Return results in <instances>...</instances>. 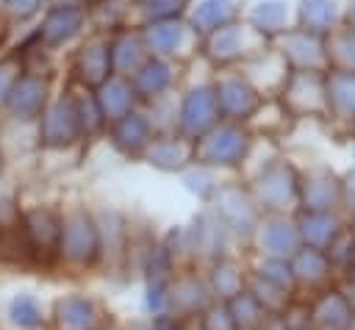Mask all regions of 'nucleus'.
Masks as SVG:
<instances>
[{
    "instance_id": "2",
    "label": "nucleus",
    "mask_w": 355,
    "mask_h": 330,
    "mask_svg": "<svg viewBox=\"0 0 355 330\" xmlns=\"http://www.w3.org/2000/svg\"><path fill=\"white\" fill-rule=\"evenodd\" d=\"M58 255L72 263H86L94 255V230L83 214H72L61 222Z\"/></svg>"
},
{
    "instance_id": "5",
    "label": "nucleus",
    "mask_w": 355,
    "mask_h": 330,
    "mask_svg": "<svg viewBox=\"0 0 355 330\" xmlns=\"http://www.w3.org/2000/svg\"><path fill=\"white\" fill-rule=\"evenodd\" d=\"M0 261L3 263H14V266L36 263L33 261V250H31V244H28V238H25L19 225L0 230Z\"/></svg>"
},
{
    "instance_id": "7",
    "label": "nucleus",
    "mask_w": 355,
    "mask_h": 330,
    "mask_svg": "<svg viewBox=\"0 0 355 330\" xmlns=\"http://www.w3.org/2000/svg\"><path fill=\"white\" fill-rule=\"evenodd\" d=\"M78 22H80L78 11H72V8H55V11L44 19L42 36H44L47 44H61V42H67V39L78 31Z\"/></svg>"
},
{
    "instance_id": "3",
    "label": "nucleus",
    "mask_w": 355,
    "mask_h": 330,
    "mask_svg": "<svg viewBox=\"0 0 355 330\" xmlns=\"http://www.w3.org/2000/svg\"><path fill=\"white\" fill-rule=\"evenodd\" d=\"M6 100H8L11 111L19 114V116L39 114L42 111V103H44V80L36 78V75H25V78H19V80L11 83Z\"/></svg>"
},
{
    "instance_id": "9",
    "label": "nucleus",
    "mask_w": 355,
    "mask_h": 330,
    "mask_svg": "<svg viewBox=\"0 0 355 330\" xmlns=\"http://www.w3.org/2000/svg\"><path fill=\"white\" fill-rule=\"evenodd\" d=\"M11 83H14V80H11V75H8V69H3V67H0V97H6V94H8V89H11Z\"/></svg>"
},
{
    "instance_id": "8",
    "label": "nucleus",
    "mask_w": 355,
    "mask_h": 330,
    "mask_svg": "<svg viewBox=\"0 0 355 330\" xmlns=\"http://www.w3.org/2000/svg\"><path fill=\"white\" fill-rule=\"evenodd\" d=\"M8 316L22 330H39L42 327V319H44L42 316V305L31 294H17L11 299V305H8Z\"/></svg>"
},
{
    "instance_id": "4",
    "label": "nucleus",
    "mask_w": 355,
    "mask_h": 330,
    "mask_svg": "<svg viewBox=\"0 0 355 330\" xmlns=\"http://www.w3.org/2000/svg\"><path fill=\"white\" fill-rule=\"evenodd\" d=\"M55 324L58 330H92L94 308L83 297H64L55 302Z\"/></svg>"
},
{
    "instance_id": "1",
    "label": "nucleus",
    "mask_w": 355,
    "mask_h": 330,
    "mask_svg": "<svg viewBox=\"0 0 355 330\" xmlns=\"http://www.w3.org/2000/svg\"><path fill=\"white\" fill-rule=\"evenodd\" d=\"M19 227L33 250V261H50L58 255V236H61V219L47 208H33L19 216Z\"/></svg>"
},
{
    "instance_id": "6",
    "label": "nucleus",
    "mask_w": 355,
    "mask_h": 330,
    "mask_svg": "<svg viewBox=\"0 0 355 330\" xmlns=\"http://www.w3.org/2000/svg\"><path fill=\"white\" fill-rule=\"evenodd\" d=\"M72 130H75V119H72V108L67 103H55L42 119V133H44V141H50V144L69 141Z\"/></svg>"
}]
</instances>
